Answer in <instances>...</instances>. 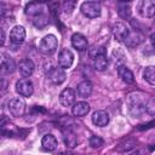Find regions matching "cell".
Wrapping results in <instances>:
<instances>
[{"mask_svg":"<svg viewBox=\"0 0 155 155\" xmlns=\"http://www.w3.org/2000/svg\"><path fill=\"white\" fill-rule=\"evenodd\" d=\"M57 46H58L57 38L52 34H48L41 39V41L39 44V50L44 54H52L57 50Z\"/></svg>","mask_w":155,"mask_h":155,"instance_id":"1","label":"cell"},{"mask_svg":"<svg viewBox=\"0 0 155 155\" xmlns=\"http://www.w3.org/2000/svg\"><path fill=\"white\" fill-rule=\"evenodd\" d=\"M80 10L82 12L84 16H86L87 18H96L101 15V5L98 2L94 1H85L81 4Z\"/></svg>","mask_w":155,"mask_h":155,"instance_id":"2","label":"cell"},{"mask_svg":"<svg viewBox=\"0 0 155 155\" xmlns=\"http://www.w3.org/2000/svg\"><path fill=\"white\" fill-rule=\"evenodd\" d=\"M16 92L22 97H30L34 92V86L30 80L28 79H21L16 84Z\"/></svg>","mask_w":155,"mask_h":155,"instance_id":"3","label":"cell"},{"mask_svg":"<svg viewBox=\"0 0 155 155\" xmlns=\"http://www.w3.org/2000/svg\"><path fill=\"white\" fill-rule=\"evenodd\" d=\"M8 110L12 116H22L25 110V103L22 98H12L8 102Z\"/></svg>","mask_w":155,"mask_h":155,"instance_id":"4","label":"cell"},{"mask_svg":"<svg viewBox=\"0 0 155 155\" xmlns=\"http://www.w3.org/2000/svg\"><path fill=\"white\" fill-rule=\"evenodd\" d=\"M73 62H74V54L68 48H64L59 52L58 54V64L62 69H68L73 65Z\"/></svg>","mask_w":155,"mask_h":155,"instance_id":"5","label":"cell"},{"mask_svg":"<svg viewBox=\"0 0 155 155\" xmlns=\"http://www.w3.org/2000/svg\"><path fill=\"white\" fill-rule=\"evenodd\" d=\"M15 68H16V64L13 59L6 53H0V73L10 74L15 70Z\"/></svg>","mask_w":155,"mask_h":155,"instance_id":"6","label":"cell"},{"mask_svg":"<svg viewBox=\"0 0 155 155\" xmlns=\"http://www.w3.org/2000/svg\"><path fill=\"white\" fill-rule=\"evenodd\" d=\"M34 69H35V65L33 63L31 59L29 58H23L19 64H18V70H19V74L23 76V78H29L33 73H34Z\"/></svg>","mask_w":155,"mask_h":155,"instance_id":"7","label":"cell"},{"mask_svg":"<svg viewBox=\"0 0 155 155\" xmlns=\"http://www.w3.org/2000/svg\"><path fill=\"white\" fill-rule=\"evenodd\" d=\"M47 78L51 82H53L54 85H61L65 81V71L62 68H52L48 73H47Z\"/></svg>","mask_w":155,"mask_h":155,"instance_id":"8","label":"cell"},{"mask_svg":"<svg viewBox=\"0 0 155 155\" xmlns=\"http://www.w3.org/2000/svg\"><path fill=\"white\" fill-rule=\"evenodd\" d=\"M75 91L71 88H64L59 94V102L63 107H70L75 102Z\"/></svg>","mask_w":155,"mask_h":155,"instance_id":"9","label":"cell"},{"mask_svg":"<svg viewBox=\"0 0 155 155\" xmlns=\"http://www.w3.org/2000/svg\"><path fill=\"white\" fill-rule=\"evenodd\" d=\"M113 34H114V36H115L116 40H119V41H125L126 38H127L128 34H130V30H128V28L126 27V24H124V23H121V22H117V23H115L114 27H113Z\"/></svg>","mask_w":155,"mask_h":155,"instance_id":"10","label":"cell"},{"mask_svg":"<svg viewBox=\"0 0 155 155\" xmlns=\"http://www.w3.org/2000/svg\"><path fill=\"white\" fill-rule=\"evenodd\" d=\"M10 39L13 44H21L25 39V29L22 25H15L11 29L10 33Z\"/></svg>","mask_w":155,"mask_h":155,"instance_id":"11","label":"cell"},{"mask_svg":"<svg viewBox=\"0 0 155 155\" xmlns=\"http://www.w3.org/2000/svg\"><path fill=\"white\" fill-rule=\"evenodd\" d=\"M71 45L74 48H76L78 51H85L87 50V46H88V42H87V39L80 34V33H75L73 34L71 36Z\"/></svg>","mask_w":155,"mask_h":155,"instance_id":"12","label":"cell"},{"mask_svg":"<svg viewBox=\"0 0 155 155\" xmlns=\"http://www.w3.org/2000/svg\"><path fill=\"white\" fill-rule=\"evenodd\" d=\"M92 122L96 125V126H99V127H104L108 125L109 122V115L107 111L104 110H96L92 115Z\"/></svg>","mask_w":155,"mask_h":155,"instance_id":"13","label":"cell"},{"mask_svg":"<svg viewBox=\"0 0 155 155\" xmlns=\"http://www.w3.org/2000/svg\"><path fill=\"white\" fill-rule=\"evenodd\" d=\"M57 139L53 134H45L41 139V145H42V149L46 150V151H53L56 148H57Z\"/></svg>","mask_w":155,"mask_h":155,"instance_id":"14","label":"cell"},{"mask_svg":"<svg viewBox=\"0 0 155 155\" xmlns=\"http://www.w3.org/2000/svg\"><path fill=\"white\" fill-rule=\"evenodd\" d=\"M117 74H119V78H121V80L126 84H132L134 81V76H133V73L124 64H120L117 67Z\"/></svg>","mask_w":155,"mask_h":155,"instance_id":"15","label":"cell"},{"mask_svg":"<svg viewBox=\"0 0 155 155\" xmlns=\"http://www.w3.org/2000/svg\"><path fill=\"white\" fill-rule=\"evenodd\" d=\"M88 111H90V105L87 102H78V103L73 104L71 113L74 116L81 117V116H85Z\"/></svg>","mask_w":155,"mask_h":155,"instance_id":"16","label":"cell"},{"mask_svg":"<svg viewBox=\"0 0 155 155\" xmlns=\"http://www.w3.org/2000/svg\"><path fill=\"white\" fill-rule=\"evenodd\" d=\"M140 13H142V16L148 17V18L153 17L154 13H155V4H154V1L144 0L140 4Z\"/></svg>","mask_w":155,"mask_h":155,"instance_id":"17","label":"cell"},{"mask_svg":"<svg viewBox=\"0 0 155 155\" xmlns=\"http://www.w3.org/2000/svg\"><path fill=\"white\" fill-rule=\"evenodd\" d=\"M78 93L80 97H88L91 93H92V84L87 80L85 81H81L79 85H78Z\"/></svg>","mask_w":155,"mask_h":155,"instance_id":"18","label":"cell"},{"mask_svg":"<svg viewBox=\"0 0 155 155\" xmlns=\"http://www.w3.org/2000/svg\"><path fill=\"white\" fill-rule=\"evenodd\" d=\"M41 11H42V4H39V2H29L25 6V13L29 16L36 17L41 15Z\"/></svg>","mask_w":155,"mask_h":155,"instance_id":"19","label":"cell"},{"mask_svg":"<svg viewBox=\"0 0 155 155\" xmlns=\"http://www.w3.org/2000/svg\"><path fill=\"white\" fill-rule=\"evenodd\" d=\"M143 39H144V36H143L139 31H133V33H130V34H128V36L126 38L125 42H126L128 46H136V45L140 44V42L143 41Z\"/></svg>","mask_w":155,"mask_h":155,"instance_id":"20","label":"cell"},{"mask_svg":"<svg viewBox=\"0 0 155 155\" xmlns=\"http://www.w3.org/2000/svg\"><path fill=\"white\" fill-rule=\"evenodd\" d=\"M108 67V58H107V54L104 56H98L97 58H94V68L99 71H103L105 70Z\"/></svg>","mask_w":155,"mask_h":155,"instance_id":"21","label":"cell"},{"mask_svg":"<svg viewBox=\"0 0 155 155\" xmlns=\"http://www.w3.org/2000/svg\"><path fill=\"white\" fill-rule=\"evenodd\" d=\"M143 76H144V79H145L151 86L155 85V69H154L153 65H149V67H147V68L144 69Z\"/></svg>","mask_w":155,"mask_h":155,"instance_id":"22","label":"cell"},{"mask_svg":"<svg viewBox=\"0 0 155 155\" xmlns=\"http://www.w3.org/2000/svg\"><path fill=\"white\" fill-rule=\"evenodd\" d=\"M64 143L67 144V147L74 148L78 144V138L71 131H67L64 132Z\"/></svg>","mask_w":155,"mask_h":155,"instance_id":"23","label":"cell"},{"mask_svg":"<svg viewBox=\"0 0 155 155\" xmlns=\"http://www.w3.org/2000/svg\"><path fill=\"white\" fill-rule=\"evenodd\" d=\"M104 54H107V51H105V48L103 47V46H92L90 50H88V56L92 58V59H94V58H97L98 56H104Z\"/></svg>","mask_w":155,"mask_h":155,"instance_id":"24","label":"cell"},{"mask_svg":"<svg viewBox=\"0 0 155 155\" xmlns=\"http://www.w3.org/2000/svg\"><path fill=\"white\" fill-rule=\"evenodd\" d=\"M120 17L122 18H128L131 16V10H130V4L127 2H120L119 4V10H117Z\"/></svg>","mask_w":155,"mask_h":155,"instance_id":"25","label":"cell"},{"mask_svg":"<svg viewBox=\"0 0 155 155\" xmlns=\"http://www.w3.org/2000/svg\"><path fill=\"white\" fill-rule=\"evenodd\" d=\"M48 24V18H47V16H45V15H39V16H36L35 18H34V25L36 27V28H39V29H41V28H44V27H46Z\"/></svg>","mask_w":155,"mask_h":155,"instance_id":"26","label":"cell"},{"mask_svg":"<svg viewBox=\"0 0 155 155\" xmlns=\"http://www.w3.org/2000/svg\"><path fill=\"white\" fill-rule=\"evenodd\" d=\"M103 143H104L103 139L101 137H98V136H92L90 138V145L92 148H101L103 145Z\"/></svg>","mask_w":155,"mask_h":155,"instance_id":"27","label":"cell"},{"mask_svg":"<svg viewBox=\"0 0 155 155\" xmlns=\"http://www.w3.org/2000/svg\"><path fill=\"white\" fill-rule=\"evenodd\" d=\"M63 6H64V11H65L67 13H70V12L74 10L75 2H74V1H65Z\"/></svg>","mask_w":155,"mask_h":155,"instance_id":"28","label":"cell"},{"mask_svg":"<svg viewBox=\"0 0 155 155\" xmlns=\"http://www.w3.org/2000/svg\"><path fill=\"white\" fill-rule=\"evenodd\" d=\"M5 39H6V35H5V31L2 29H0V46H2L5 44Z\"/></svg>","mask_w":155,"mask_h":155,"instance_id":"29","label":"cell"},{"mask_svg":"<svg viewBox=\"0 0 155 155\" xmlns=\"http://www.w3.org/2000/svg\"><path fill=\"white\" fill-rule=\"evenodd\" d=\"M7 86V81L4 79H0V88H6Z\"/></svg>","mask_w":155,"mask_h":155,"instance_id":"30","label":"cell"},{"mask_svg":"<svg viewBox=\"0 0 155 155\" xmlns=\"http://www.w3.org/2000/svg\"><path fill=\"white\" fill-rule=\"evenodd\" d=\"M4 13H5V5L0 4V16H2Z\"/></svg>","mask_w":155,"mask_h":155,"instance_id":"31","label":"cell"},{"mask_svg":"<svg viewBox=\"0 0 155 155\" xmlns=\"http://www.w3.org/2000/svg\"><path fill=\"white\" fill-rule=\"evenodd\" d=\"M144 153L142 151V150H136V151H133L132 154H130V155H143Z\"/></svg>","mask_w":155,"mask_h":155,"instance_id":"32","label":"cell"}]
</instances>
